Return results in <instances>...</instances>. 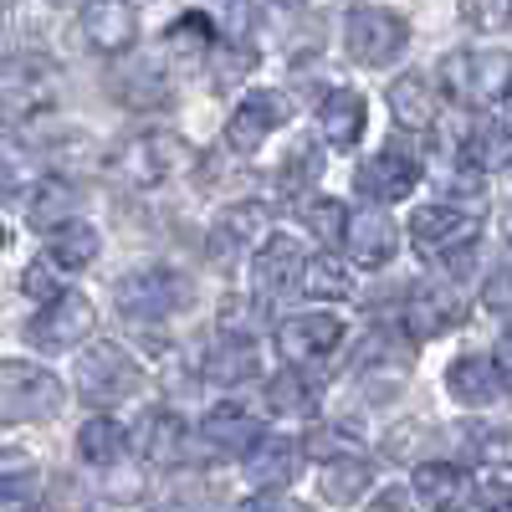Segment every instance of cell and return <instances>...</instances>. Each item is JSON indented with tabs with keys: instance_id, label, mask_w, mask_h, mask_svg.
<instances>
[{
	"instance_id": "1",
	"label": "cell",
	"mask_w": 512,
	"mask_h": 512,
	"mask_svg": "<svg viewBox=\"0 0 512 512\" xmlns=\"http://www.w3.org/2000/svg\"><path fill=\"white\" fill-rule=\"evenodd\" d=\"M441 88L466 108L512 98V57L507 52H451L441 62Z\"/></svg>"
},
{
	"instance_id": "2",
	"label": "cell",
	"mask_w": 512,
	"mask_h": 512,
	"mask_svg": "<svg viewBox=\"0 0 512 512\" xmlns=\"http://www.w3.org/2000/svg\"><path fill=\"white\" fill-rule=\"evenodd\" d=\"M185 164H190V144L180 134H169V128H144V134L123 139L113 154V169L128 185H164Z\"/></svg>"
},
{
	"instance_id": "3",
	"label": "cell",
	"mask_w": 512,
	"mask_h": 512,
	"mask_svg": "<svg viewBox=\"0 0 512 512\" xmlns=\"http://www.w3.org/2000/svg\"><path fill=\"white\" fill-rule=\"evenodd\" d=\"M67 400L62 379L36 369V364H0V425H26V420H47Z\"/></svg>"
},
{
	"instance_id": "4",
	"label": "cell",
	"mask_w": 512,
	"mask_h": 512,
	"mask_svg": "<svg viewBox=\"0 0 512 512\" xmlns=\"http://www.w3.org/2000/svg\"><path fill=\"white\" fill-rule=\"evenodd\" d=\"M139 384H144V369L118 344H98L77 364V395L93 400V405H118L128 395H139Z\"/></svg>"
},
{
	"instance_id": "5",
	"label": "cell",
	"mask_w": 512,
	"mask_h": 512,
	"mask_svg": "<svg viewBox=\"0 0 512 512\" xmlns=\"http://www.w3.org/2000/svg\"><path fill=\"white\" fill-rule=\"evenodd\" d=\"M344 36H349V57L364 62V67H390L410 47L405 21L384 6H354L344 16Z\"/></svg>"
},
{
	"instance_id": "6",
	"label": "cell",
	"mask_w": 512,
	"mask_h": 512,
	"mask_svg": "<svg viewBox=\"0 0 512 512\" xmlns=\"http://www.w3.org/2000/svg\"><path fill=\"white\" fill-rule=\"evenodd\" d=\"M190 303V282L180 272H169V267H149V272H128L118 282V308L128 318H139V323H159L169 318L175 308Z\"/></svg>"
},
{
	"instance_id": "7",
	"label": "cell",
	"mask_w": 512,
	"mask_h": 512,
	"mask_svg": "<svg viewBox=\"0 0 512 512\" xmlns=\"http://www.w3.org/2000/svg\"><path fill=\"white\" fill-rule=\"evenodd\" d=\"M477 231H482V216L456 210V205H420L410 216V241L425 256H456L477 241Z\"/></svg>"
},
{
	"instance_id": "8",
	"label": "cell",
	"mask_w": 512,
	"mask_h": 512,
	"mask_svg": "<svg viewBox=\"0 0 512 512\" xmlns=\"http://www.w3.org/2000/svg\"><path fill=\"white\" fill-rule=\"evenodd\" d=\"M93 333V303L82 292H57L47 308L31 318V338L41 349H72L77 338Z\"/></svg>"
},
{
	"instance_id": "9",
	"label": "cell",
	"mask_w": 512,
	"mask_h": 512,
	"mask_svg": "<svg viewBox=\"0 0 512 512\" xmlns=\"http://www.w3.org/2000/svg\"><path fill=\"white\" fill-rule=\"evenodd\" d=\"M282 123H287V103H282L277 93H251V98L236 103V113H231V123H226V144L246 159V154L262 149Z\"/></svg>"
},
{
	"instance_id": "10",
	"label": "cell",
	"mask_w": 512,
	"mask_h": 512,
	"mask_svg": "<svg viewBox=\"0 0 512 512\" xmlns=\"http://www.w3.org/2000/svg\"><path fill=\"white\" fill-rule=\"evenodd\" d=\"M303 272H308L303 246H297L292 236H267V246L256 251V267H251L256 297H262V303H277V297H287L292 287H303Z\"/></svg>"
},
{
	"instance_id": "11",
	"label": "cell",
	"mask_w": 512,
	"mask_h": 512,
	"mask_svg": "<svg viewBox=\"0 0 512 512\" xmlns=\"http://www.w3.org/2000/svg\"><path fill=\"white\" fill-rule=\"evenodd\" d=\"M267 226H272V210L267 205H256V200H236L226 216L210 226V256L216 262H236L241 251H251L256 241H267Z\"/></svg>"
},
{
	"instance_id": "12",
	"label": "cell",
	"mask_w": 512,
	"mask_h": 512,
	"mask_svg": "<svg viewBox=\"0 0 512 512\" xmlns=\"http://www.w3.org/2000/svg\"><path fill=\"white\" fill-rule=\"evenodd\" d=\"M338 338H344V323L333 313H297L277 328V354L292 364H308V359L338 349Z\"/></svg>"
},
{
	"instance_id": "13",
	"label": "cell",
	"mask_w": 512,
	"mask_h": 512,
	"mask_svg": "<svg viewBox=\"0 0 512 512\" xmlns=\"http://www.w3.org/2000/svg\"><path fill=\"white\" fill-rule=\"evenodd\" d=\"M415 497L431 512H466L477 502V482L451 461H425L415 466Z\"/></svg>"
},
{
	"instance_id": "14",
	"label": "cell",
	"mask_w": 512,
	"mask_h": 512,
	"mask_svg": "<svg viewBox=\"0 0 512 512\" xmlns=\"http://www.w3.org/2000/svg\"><path fill=\"white\" fill-rule=\"evenodd\" d=\"M415 180H420V164L410 154H395V149H384L354 169V185L364 200H405L415 190Z\"/></svg>"
},
{
	"instance_id": "15",
	"label": "cell",
	"mask_w": 512,
	"mask_h": 512,
	"mask_svg": "<svg viewBox=\"0 0 512 512\" xmlns=\"http://www.w3.org/2000/svg\"><path fill=\"white\" fill-rule=\"evenodd\" d=\"M344 246L359 267H379V262H390L400 236L395 226L379 216V210H349V226H344Z\"/></svg>"
},
{
	"instance_id": "16",
	"label": "cell",
	"mask_w": 512,
	"mask_h": 512,
	"mask_svg": "<svg viewBox=\"0 0 512 512\" xmlns=\"http://www.w3.org/2000/svg\"><path fill=\"white\" fill-rule=\"evenodd\" d=\"M0 93H6V108L21 118V113L47 108L57 98V72L47 62H36V57L16 62V67H6V77H0Z\"/></svg>"
},
{
	"instance_id": "17",
	"label": "cell",
	"mask_w": 512,
	"mask_h": 512,
	"mask_svg": "<svg viewBox=\"0 0 512 512\" xmlns=\"http://www.w3.org/2000/svg\"><path fill=\"white\" fill-rule=\"evenodd\" d=\"M139 451H144V461H154V466H180V461L190 456V425H185L175 410L144 415V425H139Z\"/></svg>"
},
{
	"instance_id": "18",
	"label": "cell",
	"mask_w": 512,
	"mask_h": 512,
	"mask_svg": "<svg viewBox=\"0 0 512 512\" xmlns=\"http://www.w3.org/2000/svg\"><path fill=\"white\" fill-rule=\"evenodd\" d=\"M134 26H139V11L123 6V0H93V6H82V36L98 52H123L134 41Z\"/></svg>"
},
{
	"instance_id": "19",
	"label": "cell",
	"mask_w": 512,
	"mask_h": 512,
	"mask_svg": "<svg viewBox=\"0 0 512 512\" xmlns=\"http://www.w3.org/2000/svg\"><path fill=\"white\" fill-rule=\"evenodd\" d=\"M502 374H497V364L492 359H477V354H466V359H456L451 369H446V390H451V400L456 405H497L502 400Z\"/></svg>"
},
{
	"instance_id": "20",
	"label": "cell",
	"mask_w": 512,
	"mask_h": 512,
	"mask_svg": "<svg viewBox=\"0 0 512 512\" xmlns=\"http://www.w3.org/2000/svg\"><path fill=\"white\" fill-rule=\"evenodd\" d=\"M405 323H410L415 338H436V333L456 328V323H461L456 292H451V287H436V282H431V287H415L410 303H405Z\"/></svg>"
},
{
	"instance_id": "21",
	"label": "cell",
	"mask_w": 512,
	"mask_h": 512,
	"mask_svg": "<svg viewBox=\"0 0 512 512\" xmlns=\"http://www.w3.org/2000/svg\"><path fill=\"white\" fill-rule=\"evenodd\" d=\"M364 123H369V108H364V98L349 93V88L328 93L323 108H318V128H323V139H328L333 149H354V144L364 139Z\"/></svg>"
},
{
	"instance_id": "22",
	"label": "cell",
	"mask_w": 512,
	"mask_h": 512,
	"mask_svg": "<svg viewBox=\"0 0 512 512\" xmlns=\"http://www.w3.org/2000/svg\"><path fill=\"white\" fill-rule=\"evenodd\" d=\"M200 436L210 446H221V451H251L256 441H262V420H256L246 405H216L205 420H200Z\"/></svg>"
},
{
	"instance_id": "23",
	"label": "cell",
	"mask_w": 512,
	"mask_h": 512,
	"mask_svg": "<svg viewBox=\"0 0 512 512\" xmlns=\"http://www.w3.org/2000/svg\"><path fill=\"white\" fill-rule=\"evenodd\" d=\"M297 466H303V446L277 436V441H256L246 451V477L256 487H287L297 477Z\"/></svg>"
},
{
	"instance_id": "24",
	"label": "cell",
	"mask_w": 512,
	"mask_h": 512,
	"mask_svg": "<svg viewBox=\"0 0 512 512\" xmlns=\"http://www.w3.org/2000/svg\"><path fill=\"white\" fill-rule=\"evenodd\" d=\"M390 108H395V123H400V128H415V134H425V128L436 123V108H441L431 77L410 72V77L390 82Z\"/></svg>"
},
{
	"instance_id": "25",
	"label": "cell",
	"mask_w": 512,
	"mask_h": 512,
	"mask_svg": "<svg viewBox=\"0 0 512 512\" xmlns=\"http://www.w3.org/2000/svg\"><path fill=\"white\" fill-rule=\"evenodd\" d=\"M369 482H374V472L359 456H333V461H323V472H318V492L333 507H354L369 492Z\"/></svg>"
},
{
	"instance_id": "26",
	"label": "cell",
	"mask_w": 512,
	"mask_h": 512,
	"mask_svg": "<svg viewBox=\"0 0 512 512\" xmlns=\"http://www.w3.org/2000/svg\"><path fill=\"white\" fill-rule=\"evenodd\" d=\"M26 216H31L36 231H62V226H72V216H77V190H72L67 180H41V185L31 190V200H26Z\"/></svg>"
},
{
	"instance_id": "27",
	"label": "cell",
	"mask_w": 512,
	"mask_h": 512,
	"mask_svg": "<svg viewBox=\"0 0 512 512\" xmlns=\"http://www.w3.org/2000/svg\"><path fill=\"white\" fill-rule=\"evenodd\" d=\"M323 400V384L308 374V369H282L272 384H267V405L277 415H313Z\"/></svg>"
},
{
	"instance_id": "28",
	"label": "cell",
	"mask_w": 512,
	"mask_h": 512,
	"mask_svg": "<svg viewBox=\"0 0 512 512\" xmlns=\"http://www.w3.org/2000/svg\"><path fill=\"white\" fill-rule=\"evenodd\" d=\"M256 369H262V354H256L251 338H226V344L205 354V379H216V384H246L256 379Z\"/></svg>"
},
{
	"instance_id": "29",
	"label": "cell",
	"mask_w": 512,
	"mask_h": 512,
	"mask_svg": "<svg viewBox=\"0 0 512 512\" xmlns=\"http://www.w3.org/2000/svg\"><path fill=\"white\" fill-rule=\"evenodd\" d=\"M456 441L466 446V456L482 461V466H512V431L507 425L466 420V425H456Z\"/></svg>"
},
{
	"instance_id": "30",
	"label": "cell",
	"mask_w": 512,
	"mask_h": 512,
	"mask_svg": "<svg viewBox=\"0 0 512 512\" xmlns=\"http://www.w3.org/2000/svg\"><path fill=\"white\" fill-rule=\"evenodd\" d=\"M123 425L118 420H108V415H98V420H88L77 431V451H82V461H93V466H118L123 461Z\"/></svg>"
},
{
	"instance_id": "31",
	"label": "cell",
	"mask_w": 512,
	"mask_h": 512,
	"mask_svg": "<svg viewBox=\"0 0 512 512\" xmlns=\"http://www.w3.org/2000/svg\"><path fill=\"white\" fill-rule=\"evenodd\" d=\"M52 262L57 267H67V272H82V267H93V256H98V231L93 226H82V221H72V226H62V231H52Z\"/></svg>"
},
{
	"instance_id": "32",
	"label": "cell",
	"mask_w": 512,
	"mask_h": 512,
	"mask_svg": "<svg viewBox=\"0 0 512 512\" xmlns=\"http://www.w3.org/2000/svg\"><path fill=\"white\" fill-rule=\"evenodd\" d=\"M210 47H216V31H210V16L205 11L180 16L175 26H169V52H175L180 62H205Z\"/></svg>"
},
{
	"instance_id": "33",
	"label": "cell",
	"mask_w": 512,
	"mask_h": 512,
	"mask_svg": "<svg viewBox=\"0 0 512 512\" xmlns=\"http://www.w3.org/2000/svg\"><path fill=\"white\" fill-rule=\"evenodd\" d=\"M466 164H477V169H502L512 164V128L507 123H482L472 139H466Z\"/></svg>"
},
{
	"instance_id": "34",
	"label": "cell",
	"mask_w": 512,
	"mask_h": 512,
	"mask_svg": "<svg viewBox=\"0 0 512 512\" xmlns=\"http://www.w3.org/2000/svg\"><path fill=\"white\" fill-rule=\"evenodd\" d=\"M303 292L308 297H349V272L338 262H328V256H313L303 272Z\"/></svg>"
},
{
	"instance_id": "35",
	"label": "cell",
	"mask_w": 512,
	"mask_h": 512,
	"mask_svg": "<svg viewBox=\"0 0 512 512\" xmlns=\"http://www.w3.org/2000/svg\"><path fill=\"white\" fill-rule=\"evenodd\" d=\"M303 216H308V226H313V236H318V241H328V246H333V241H344V226H349V210L338 205V200L318 195V205H308Z\"/></svg>"
},
{
	"instance_id": "36",
	"label": "cell",
	"mask_w": 512,
	"mask_h": 512,
	"mask_svg": "<svg viewBox=\"0 0 512 512\" xmlns=\"http://www.w3.org/2000/svg\"><path fill=\"white\" fill-rule=\"evenodd\" d=\"M118 98L123 103H134V108H154V103H169V88H149V67H134V72H123L118 82Z\"/></svg>"
},
{
	"instance_id": "37",
	"label": "cell",
	"mask_w": 512,
	"mask_h": 512,
	"mask_svg": "<svg viewBox=\"0 0 512 512\" xmlns=\"http://www.w3.org/2000/svg\"><path fill=\"white\" fill-rule=\"evenodd\" d=\"M0 512H47L36 492V477H11L0 482Z\"/></svg>"
},
{
	"instance_id": "38",
	"label": "cell",
	"mask_w": 512,
	"mask_h": 512,
	"mask_svg": "<svg viewBox=\"0 0 512 512\" xmlns=\"http://www.w3.org/2000/svg\"><path fill=\"white\" fill-rule=\"evenodd\" d=\"M236 512H308V507L292 502V497H282V492H256V497H246Z\"/></svg>"
},
{
	"instance_id": "39",
	"label": "cell",
	"mask_w": 512,
	"mask_h": 512,
	"mask_svg": "<svg viewBox=\"0 0 512 512\" xmlns=\"http://www.w3.org/2000/svg\"><path fill=\"white\" fill-rule=\"evenodd\" d=\"M461 16L472 21V26H482V31H497L502 21H512V6H466Z\"/></svg>"
},
{
	"instance_id": "40",
	"label": "cell",
	"mask_w": 512,
	"mask_h": 512,
	"mask_svg": "<svg viewBox=\"0 0 512 512\" xmlns=\"http://www.w3.org/2000/svg\"><path fill=\"white\" fill-rule=\"evenodd\" d=\"M487 308L512 313V272H497V277L487 282Z\"/></svg>"
},
{
	"instance_id": "41",
	"label": "cell",
	"mask_w": 512,
	"mask_h": 512,
	"mask_svg": "<svg viewBox=\"0 0 512 512\" xmlns=\"http://www.w3.org/2000/svg\"><path fill=\"white\" fill-rule=\"evenodd\" d=\"M369 512H415V507H410V492L390 487V492H384V497H379V502H374Z\"/></svg>"
},
{
	"instance_id": "42",
	"label": "cell",
	"mask_w": 512,
	"mask_h": 512,
	"mask_svg": "<svg viewBox=\"0 0 512 512\" xmlns=\"http://www.w3.org/2000/svg\"><path fill=\"white\" fill-rule=\"evenodd\" d=\"M492 364H497V374H502V379H512V328L497 338V359H492Z\"/></svg>"
},
{
	"instance_id": "43",
	"label": "cell",
	"mask_w": 512,
	"mask_h": 512,
	"mask_svg": "<svg viewBox=\"0 0 512 512\" xmlns=\"http://www.w3.org/2000/svg\"><path fill=\"white\" fill-rule=\"evenodd\" d=\"M507 241H512V210H507Z\"/></svg>"
},
{
	"instance_id": "44",
	"label": "cell",
	"mask_w": 512,
	"mask_h": 512,
	"mask_svg": "<svg viewBox=\"0 0 512 512\" xmlns=\"http://www.w3.org/2000/svg\"><path fill=\"white\" fill-rule=\"evenodd\" d=\"M0 246H6V226H0Z\"/></svg>"
}]
</instances>
